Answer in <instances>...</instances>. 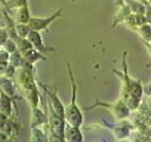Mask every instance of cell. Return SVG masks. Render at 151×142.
Here are the masks:
<instances>
[{
  "instance_id": "6da1fadb",
  "label": "cell",
  "mask_w": 151,
  "mask_h": 142,
  "mask_svg": "<svg viewBox=\"0 0 151 142\" xmlns=\"http://www.w3.org/2000/svg\"><path fill=\"white\" fill-rule=\"evenodd\" d=\"M127 52L125 51L122 57V71H118L116 69H113V71L122 83L120 99L127 104L130 111H134L139 108L141 104L144 94V87L140 80H135L129 76V71H127Z\"/></svg>"
},
{
  "instance_id": "7a4b0ae2",
  "label": "cell",
  "mask_w": 151,
  "mask_h": 142,
  "mask_svg": "<svg viewBox=\"0 0 151 142\" xmlns=\"http://www.w3.org/2000/svg\"><path fill=\"white\" fill-rule=\"evenodd\" d=\"M14 80L19 92L29 102L31 108L39 107L40 92L38 90V83L34 77L33 65L26 63L24 66L17 67Z\"/></svg>"
},
{
  "instance_id": "3957f363",
  "label": "cell",
  "mask_w": 151,
  "mask_h": 142,
  "mask_svg": "<svg viewBox=\"0 0 151 142\" xmlns=\"http://www.w3.org/2000/svg\"><path fill=\"white\" fill-rule=\"evenodd\" d=\"M67 71L70 80V86H71V99L70 102L64 109V120L66 123L70 125L81 127L83 123V114L80 110L79 106L77 103V93H78V85L76 83V80L74 77L73 71L71 69L69 63H66Z\"/></svg>"
},
{
  "instance_id": "277c9868",
  "label": "cell",
  "mask_w": 151,
  "mask_h": 142,
  "mask_svg": "<svg viewBox=\"0 0 151 142\" xmlns=\"http://www.w3.org/2000/svg\"><path fill=\"white\" fill-rule=\"evenodd\" d=\"M98 106L109 109L111 112L113 117H115L117 120H124V118L129 117L130 114V109L127 107V104L121 99H119V101L112 103H106L101 102L100 101H96V103L94 102L93 104H92L89 108H87V110H91V109Z\"/></svg>"
},
{
  "instance_id": "5b68a950",
  "label": "cell",
  "mask_w": 151,
  "mask_h": 142,
  "mask_svg": "<svg viewBox=\"0 0 151 142\" xmlns=\"http://www.w3.org/2000/svg\"><path fill=\"white\" fill-rule=\"evenodd\" d=\"M40 85V87L44 90L45 95V101L47 104L52 107V109L55 111L57 115L64 118V109L65 107L63 106V102H61L60 99L59 98L58 94H57L56 89L53 87H49L48 85L42 84L41 83H38Z\"/></svg>"
},
{
  "instance_id": "8992f818",
  "label": "cell",
  "mask_w": 151,
  "mask_h": 142,
  "mask_svg": "<svg viewBox=\"0 0 151 142\" xmlns=\"http://www.w3.org/2000/svg\"><path fill=\"white\" fill-rule=\"evenodd\" d=\"M63 12V9H59L58 11H56L54 13H52L51 15L46 16V17L31 16L27 24H28V26H29L30 30L41 32L42 30H47V28H48L56 19H58L61 16Z\"/></svg>"
},
{
  "instance_id": "52a82bcc",
  "label": "cell",
  "mask_w": 151,
  "mask_h": 142,
  "mask_svg": "<svg viewBox=\"0 0 151 142\" xmlns=\"http://www.w3.org/2000/svg\"><path fill=\"white\" fill-rule=\"evenodd\" d=\"M27 40L31 43L32 46L34 47L35 49H37L38 51H40L41 53L45 54L47 53L49 51H53L55 50L54 47H51V46H46L45 45L44 41H42V37L41 35V32L40 31H37V30H30V32L28 33L27 35Z\"/></svg>"
},
{
  "instance_id": "ba28073f",
  "label": "cell",
  "mask_w": 151,
  "mask_h": 142,
  "mask_svg": "<svg viewBox=\"0 0 151 142\" xmlns=\"http://www.w3.org/2000/svg\"><path fill=\"white\" fill-rule=\"evenodd\" d=\"M64 141L68 142H82L83 135L80 131V127L65 124L64 128Z\"/></svg>"
},
{
  "instance_id": "9c48e42d",
  "label": "cell",
  "mask_w": 151,
  "mask_h": 142,
  "mask_svg": "<svg viewBox=\"0 0 151 142\" xmlns=\"http://www.w3.org/2000/svg\"><path fill=\"white\" fill-rule=\"evenodd\" d=\"M0 91L5 93L12 99H15L17 94V87L11 78L6 76H0Z\"/></svg>"
},
{
  "instance_id": "30bf717a",
  "label": "cell",
  "mask_w": 151,
  "mask_h": 142,
  "mask_svg": "<svg viewBox=\"0 0 151 142\" xmlns=\"http://www.w3.org/2000/svg\"><path fill=\"white\" fill-rule=\"evenodd\" d=\"M47 121H48L47 113H45L44 111H42L39 107H32L30 128L40 127L42 125H46Z\"/></svg>"
},
{
  "instance_id": "8fae6325",
  "label": "cell",
  "mask_w": 151,
  "mask_h": 142,
  "mask_svg": "<svg viewBox=\"0 0 151 142\" xmlns=\"http://www.w3.org/2000/svg\"><path fill=\"white\" fill-rule=\"evenodd\" d=\"M14 99L11 98L5 93H0V111L6 114L9 117H12V104H13Z\"/></svg>"
},
{
  "instance_id": "7c38bea8",
  "label": "cell",
  "mask_w": 151,
  "mask_h": 142,
  "mask_svg": "<svg viewBox=\"0 0 151 142\" xmlns=\"http://www.w3.org/2000/svg\"><path fill=\"white\" fill-rule=\"evenodd\" d=\"M31 15L29 12V7H28V3H26L24 6L16 9V12L12 17L15 23H24L27 24L29 21Z\"/></svg>"
},
{
  "instance_id": "4fadbf2b",
  "label": "cell",
  "mask_w": 151,
  "mask_h": 142,
  "mask_svg": "<svg viewBox=\"0 0 151 142\" xmlns=\"http://www.w3.org/2000/svg\"><path fill=\"white\" fill-rule=\"evenodd\" d=\"M22 55L24 57V59H25L26 63L32 64V65H34V64H36L37 62H39L41 60H44V61L45 60V56L42 55V53H41L40 51L35 49L34 47H32V49L23 52Z\"/></svg>"
},
{
  "instance_id": "5bb4252c",
  "label": "cell",
  "mask_w": 151,
  "mask_h": 142,
  "mask_svg": "<svg viewBox=\"0 0 151 142\" xmlns=\"http://www.w3.org/2000/svg\"><path fill=\"white\" fill-rule=\"evenodd\" d=\"M131 9L125 3L122 6H119V9L117 11L116 14L113 17V27H115L118 24H121L125 21V19L131 13Z\"/></svg>"
},
{
  "instance_id": "9a60e30c",
  "label": "cell",
  "mask_w": 151,
  "mask_h": 142,
  "mask_svg": "<svg viewBox=\"0 0 151 142\" xmlns=\"http://www.w3.org/2000/svg\"><path fill=\"white\" fill-rule=\"evenodd\" d=\"M139 35L142 42H151V25L148 23H145L137 28L135 31Z\"/></svg>"
},
{
  "instance_id": "2e32d148",
  "label": "cell",
  "mask_w": 151,
  "mask_h": 142,
  "mask_svg": "<svg viewBox=\"0 0 151 142\" xmlns=\"http://www.w3.org/2000/svg\"><path fill=\"white\" fill-rule=\"evenodd\" d=\"M9 63L14 65L15 67H21V66H24L26 64V61L24 59L21 52L19 50H16L15 52H13V53L9 55Z\"/></svg>"
},
{
  "instance_id": "e0dca14e",
  "label": "cell",
  "mask_w": 151,
  "mask_h": 142,
  "mask_svg": "<svg viewBox=\"0 0 151 142\" xmlns=\"http://www.w3.org/2000/svg\"><path fill=\"white\" fill-rule=\"evenodd\" d=\"M31 141H48L46 133L40 129V127H32L31 128Z\"/></svg>"
},
{
  "instance_id": "ac0fdd59",
  "label": "cell",
  "mask_w": 151,
  "mask_h": 142,
  "mask_svg": "<svg viewBox=\"0 0 151 142\" xmlns=\"http://www.w3.org/2000/svg\"><path fill=\"white\" fill-rule=\"evenodd\" d=\"M15 30L17 35L21 38H27L28 33L31 30L28 24H24V23H15Z\"/></svg>"
},
{
  "instance_id": "d6986e66",
  "label": "cell",
  "mask_w": 151,
  "mask_h": 142,
  "mask_svg": "<svg viewBox=\"0 0 151 142\" xmlns=\"http://www.w3.org/2000/svg\"><path fill=\"white\" fill-rule=\"evenodd\" d=\"M16 45H17V49L18 50L21 52V53H23V52H25L28 49H32V45L31 43L27 40V38H21L19 37V39L15 42Z\"/></svg>"
},
{
  "instance_id": "ffe728a7",
  "label": "cell",
  "mask_w": 151,
  "mask_h": 142,
  "mask_svg": "<svg viewBox=\"0 0 151 142\" xmlns=\"http://www.w3.org/2000/svg\"><path fill=\"white\" fill-rule=\"evenodd\" d=\"M27 3V0H7L8 12L11 13L12 9H16Z\"/></svg>"
},
{
  "instance_id": "44dd1931",
  "label": "cell",
  "mask_w": 151,
  "mask_h": 142,
  "mask_svg": "<svg viewBox=\"0 0 151 142\" xmlns=\"http://www.w3.org/2000/svg\"><path fill=\"white\" fill-rule=\"evenodd\" d=\"M2 47L6 49L9 54H12V53H13V52H15L16 50H18L16 43L14 42L12 39H11V38H9V39L7 40V42L5 43Z\"/></svg>"
},
{
  "instance_id": "7402d4cb",
  "label": "cell",
  "mask_w": 151,
  "mask_h": 142,
  "mask_svg": "<svg viewBox=\"0 0 151 142\" xmlns=\"http://www.w3.org/2000/svg\"><path fill=\"white\" fill-rule=\"evenodd\" d=\"M9 38V32L7 30L6 27L4 28H0V46H3L5 43L7 42V40Z\"/></svg>"
},
{
  "instance_id": "603a6c76",
  "label": "cell",
  "mask_w": 151,
  "mask_h": 142,
  "mask_svg": "<svg viewBox=\"0 0 151 142\" xmlns=\"http://www.w3.org/2000/svg\"><path fill=\"white\" fill-rule=\"evenodd\" d=\"M16 69H17V67H15L14 65H12V64L9 63L8 67L6 69V72H5L4 76H6V77H8V78L13 79L14 76H15V74H16Z\"/></svg>"
},
{
  "instance_id": "cb8c5ba5",
  "label": "cell",
  "mask_w": 151,
  "mask_h": 142,
  "mask_svg": "<svg viewBox=\"0 0 151 142\" xmlns=\"http://www.w3.org/2000/svg\"><path fill=\"white\" fill-rule=\"evenodd\" d=\"M9 120V117L7 116L6 114L0 111V130H3L5 126L7 125V123Z\"/></svg>"
},
{
  "instance_id": "d4e9b609",
  "label": "cell",
  "mask_w": 151,
  "mask_h": 142,
  "mask_svg": "<svg viewBox=\"0 0 151 142\" xmlns=\"http://www.w3.org/2000/svg\"><path fill=\"white\" fill-rule=\"evenodd\" d=\"M145 17L146 23H148L151 25V4H147L145 7Z\"/></svg>"
},
{
  "instance_id": "484cf974",
  "label": "cell",
  "mask_w": 151,
  "mask_h": 142,
  "mask_svg": "<svg viewBox=\"0 0 151 142\" xmlns=\"http://www.w3.org/2000/svg\"><path fill=\"white\" fill-rule=\"evenodd\" d=\"M9 52L5 49H0V61H4V62H9Z\"/></svg>"
},
{
  "instance_id": "4316f807",
  "label": "cell",
  "mask_w": 151,
  "mask_h": 142,
  "mask_svg": "<svg viewBox=\"0 0 151 142\" xmlns=\"http://www.w3.org/2000/svg\"><path fill=\"white\" fill-rule=\"evenodd\" d=\"M9 62H4V61H0V76H3L6 72V69L8 67Z\"/></svg>"
},
{
  "instance_id": "83f0119b",
  "label": "cell",
  "mask_w": 151,
  "mask_h": 142,
  "mask_svg": "<svg viewBox=\"0 0 151 142\" xmlns=\"http://www.w3.org/2000/svg\"><path fill=\"white\" fill-rule=\"evenodd\" d=\"M9 137L3 130H0V141H9Z\"/></svg>"
},
{
  "instance_id": "f1b7e54d",
  "label": "cell",
  "mask_w": 151,
  "mask_h": 142,
  "mask_svg": "<svg viewBox=\"0 0 151 142\" xmlns=\"http://www.w3.org/2000/svg\"><path fill=\"white\" fill-rule=\"evenodd\" d=\"M142 43H143V45L145 46L146 50H147V53H148L149 57L151 58V43H148V42H142Z\"/></svg>"
},
{
  "instance_id": "f546056e",
  "label": "cell",
  "mask_w": 151,
  "mask_h": 142,
  "mask_svg": "<svg viewBox=\"0 0 151 142\" xmlns=\"http://www.w3.org/2000/svg\"><path fill=\"white\" fill-rule=\"evenodd\" d=\"M0 6L3 9H7L8 11V4H7V0H0Z\"/></svg>"
},
{
  "instance_id": "4dcf8cb0",
  "label": "cell",
  "mask_w": 151,
  "mask_h": 142,
  "mask_svg": "<svg viewBox=\"0 0 151 142\" xmlns=\"http://www.w3.org/2000/svg\"><path fill=\"white\" fill-rule=\"evenodd\" d=\"M138 1H140V2H142V3H144V4H145V5H147L148 2H149V0H138Z\"/></svg>"
},
{
  "instance_id": "1f68e13d",
  "label": "cell",
  "mask_w": 151,
  "mask_h": 142,
  "mask_svg": "<svg viewBox=\"0 0 151 142\" xmlns=\"http://www.w3.org/2000/svg\"><path fill=\"white\" fill-rule=\"evenodd\" d=\"M76 1H77V0H71V2H72V3H75Z\"/></svg>"
},
{
  "instance_id": "d6a6232c",
  "label": "cell",
  "mask_w": 151,
  "mask_h": 142,
  "mask_svg": "<svg viewBox=\"0 0 151 142\" xmlns=\"http://www.w3.org/2000/svg\"><path fill=\"white\" fill-rule=\"evenodd\" d=\"M148 4H151V0H149V2H148Z\"/></svg>"
},
{
  "instance_id": "836d02e7",
  "label": "cell",
  "mask_w": 151,
  "mask_h": 142,
  "mask_svg": "<svg viewBox=\"0 0 151 142\" xmlns=\"http://www.w3.org/2000/svg\"><path fill=\"white\" fill-rule=\"evenodd\" d=\"M0 93H1V91H0Z\"/></svg>"
},
{
  "instance_id": "e575fe53",
  "label": "cell",
  "mask_w": 151,
  "mask_h": 142,
  "mask_svg": "<svg viewBox=\"0 0 151 142\" xmlns=\"http://www.w3.org/2000/svg\"><path fill=\"white\" fill-rule=\"evenodd\" d=\"M150 43H151V42H150Z\"/></svg>"
}]
</instances>
